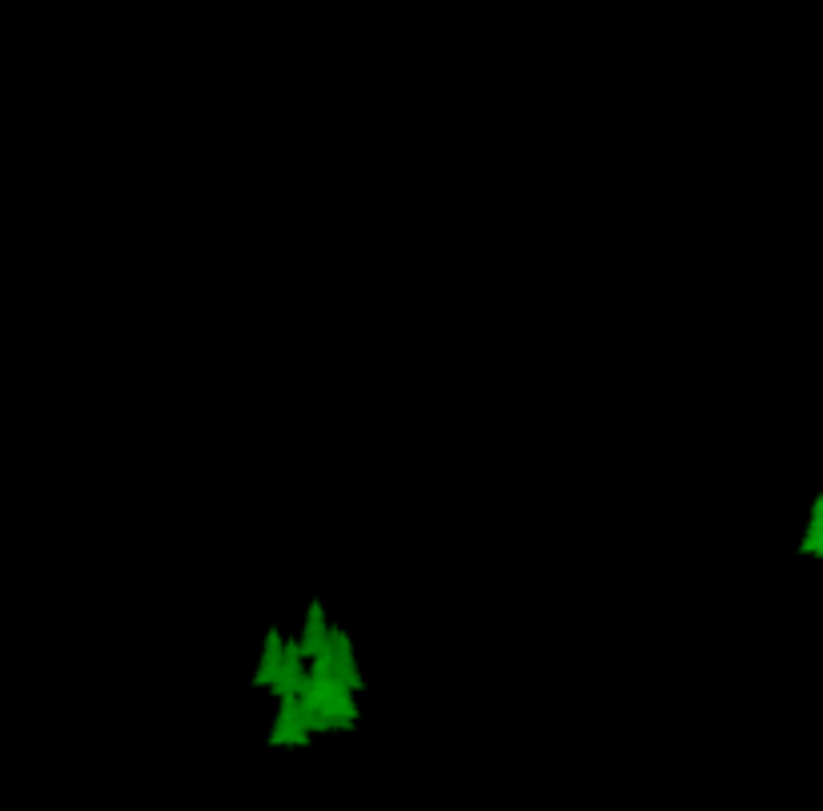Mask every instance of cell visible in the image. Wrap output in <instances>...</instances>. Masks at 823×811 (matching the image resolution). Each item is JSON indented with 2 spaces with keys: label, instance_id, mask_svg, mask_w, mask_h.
Segmentation results:
<instances>
[{
  "label": "cell",
  "instance_id": "cell-1",
  "mask_svg": "<svg viewBox=\"0 0 823 811\" xmlns=\"http://www.w3.org/2000/svg\"><path fill=\"white\" fill-rule=\"evenodd\" d=\"M282 663H286V643H282V631L273 627V631L265 635V655H261V663H257L253 687H257V691H269V687H273V679L282 675Z\"/></svg>",
  "mask_w": 823,
  "mask_h": 811
},
{
  "label": "cell",
  "instance_id": "cell-2",
  "mask_svg": "<svg viewBox=\"0 0 823 811\" xmlns=\"http://www.w3.org/2000/svg\"><path fill=\"white\" fill-rule=\"evenodd\" d=\"M330 631H334V627L326 623V611H322V603L314 599V603H310V615H306V627H302V635H298L306 659H318V655L330 647Z\"/></svg>",
  "mask_w": 823,
  "mask_h": 811
}]
</instances>
